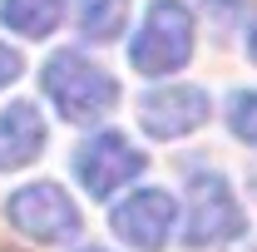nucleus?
<instances>
[{"instance_id": "3", "label": "nucleus", "mask_w": 257, "mask_h": 252, "mask_svg": "<svg viewBox=\"0 0 257 252\" xmlns=\"http://www.w3.org/2000/svg\"><path fill=\"white\" fill-rule=\"evenodd\" d=\"M5 222L45 247H60L69 237H79V208L60 183H25L5 198Z\"/></svg>"}, {"instance_id": "8", "label": "nucleus", "mask_w": 257, "mask_h": 252, "mask_svg": "<svg viewBox=\"0 0 257 252\" xmlns=\"http://www.w3.org/2000/svg\"><path fill=\"white\" fill-rule=\"evenodd\" d=\"M45 149V119L35 104H10L0 114V173H15L35 163Z\"/></svg>"}, {"instance_id": "13", "label": "nucleus", "mask_w": 257, "mask_h": 252, "mask_svg": "<svg viewBox=\"0 0 257 252\" xmlns=\"http://www.w3.org/2000/svg\"><path fill=\"white\" fill-rule=\"evenodd\" d=\"M247 60L257 64V25H252V30H247Z\"/></svg>"}, {"instance_id": "11", "label": "nucleus", "mask_w": 257, "mask_h": 252, "mask_svg": "<svg viewBox=\"0 0 257 252\" xmlns=\"http://www.w3.org/2000/svg\"><path fill=\"white\" fill-rule=\"evenodd\" d=\"M227 129L242 144H257V89L252 94H232V104H227Z\"/></svg>"}, {"instance_id": "14", "label": "nucleus", "mask_w": 257, "mask_h": 252, "mask_svg": "<svg viewBox=\"0 0 257 252\" xmlns=\"http://www.w3.org/2000/svg\"><path fill=\"white\" fill-rule=\"evenodd\" d=\"M247 183H252V193H257V173H252V178H247Z\"/></svg>"}, {"instance_id": "5", "label": "nucleus", "mask_w": 257, "mask_h": 252, "mask_svg": "<svg viewBox=\"0 0 257 252\" xmlns=\"http://www.w3.org/2000/svg\"><path fill=\"white\" fill-rule=\"evenodd\" d=\"M74 173H79V183H84L89 198H114L128 178L144 173V154L128 144L124 134H94V139L79 144Z\"/></svg>"}, {"instance_id": "1", "label": "nucleus", "mask_w": 257, "mask_h": 252, "mask_svg": "<svg viewBox=\"0 0 257 252\" xmlns=\"http://www.w3.org/2000/svg\"><path fill=\"white\" fill-rule=\"evenodd\" d=\"M40 84H45L50 104L60 109V119L69 124H94L104 114H114V104H119V79L109 69H99L94 60H84L79 50L50 55L40 69Z\"/></svg>"}, {"instance_id": "2", "label": "nucleus", "mask_w": 257, "mask_h": 252, "mask_svg": "<svg viewBox=\"0 0 257 252\" xmlns=\"http://www.w3.org/2000/svg\"><path fill=\"white\" fill-rule=\"evenodd\" d=\"M193 55V10L183 0H154L128 45V64L139 74H173Z\"/></svg>"}, {"instance_id": "12", "label": "nucleus", "mask_w": 257, "mask_h": 252, "mask_svg": "<svg viewBox=\"0 0 257 252\" xmlns=\"http://www.w3.org/2000/svg\"><path fill=\"white\" fill-rule=\"evenodd\" d=\"M10 79H20V55H15L10 45H0V89H5Z\"/></svg>"}, {"instance_id": "6", "label": "nucleus", "mask_w": 257, "mask_h": 252, "mask_svg": "<svg viewBox=\"0 0 257 252\" xmlns=\"http://www.w3.org/2000/svg\"><path fill=\"white\" fill-rule=\"evenodd\" d=\"M178 227V203L163 188H139L114 208V232L139 252H159Z\"/></svg>"}, {"instance_id": "10", "label": "nucleus", "mask_w": 257, "mask_h": 252, "mask_svg": "<svg viewBox=\"0 0 257 252\" xmlns=\"http://www.w3.org/2000/svg\"><path fill=\"white\" fill-rule=\"evenodd\" d=\"M124 20H128V0H79V35L94 45L119 40Z\"/></svg>"}, {"instance_id": "15", "label": "nucleus", "mask_w": 257, "mask_h": 252, "mask_svg": "<svg viewBox=\"0 0 257 252\" xmlns=\"http://www.w3.org/2000/svg\"><path fill=\"white\" fill-rule=\"evenodd\" d=\"M79 252H104V247H79Z\"/></svg>"}, {"instance_id": "9", "label": "nucleus", "mask_w": 257, "mask_h": 252, "mask_svg": "<svg viewBox=\"0 0 257 252\" xmlns=\"http://www.w3.org/2000/svg\"><path fill=\"white\" fill-rule=\"evenodd\" d=\"M69 0H0V20L25 40H45L50 30H60Z\"/></svg>"}, {"instance_id": "7", "label": "nucleus", "mask_w": 257, "mask_h": 252, "mask_svg": "<svg viewBox=\"0 0 257 252\" xmlns=\"http://www.w3.org/2000/svg\"><path fill=\"white\" fill-rule=\"evenodd\" d=\"M208 114H213V99L198 84H168V89H154L139 99V124L154 139H183L208 124Z\"/></svg>"}, {"instance_id": "4", "label": "nucleus", "mask_w": 257, "mask_h": 252, "mask_svg": "<svg viewBox=\"0 0 257 252\" xmlns=\"http://www.w3.org/2000/svg\"><path fill=\"white\" fill-rule=\"evenodd\" d=\"M242 232V203L227 188L223 173H198L188 183V222L183 242L188 247H223Z\"/></svg>"}]
</instances>
